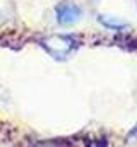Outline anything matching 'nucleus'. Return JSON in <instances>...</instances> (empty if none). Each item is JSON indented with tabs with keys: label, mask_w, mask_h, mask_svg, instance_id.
Here are the masks:
<instances>
[{
	"label": "nucleus",
	"mask_w": 137,
	"mask_h": 147,
	"mask_svg": "<svg viewBox=\"0 0 137 147\" xmlns=\"http://www.w3.org/2000/svg\"><path fill=\"white\" fill-rule=\"evenodd\" d=\"M41 46L57 60H65L68 55L77 48V39L67 34H55L41 39Z\"/></svg>",
	"instance_id": "nucleus-1"
},
{
	"label": "nucleus",
	"mask_w": 137,
	"mask_h": 147,
	"mask_svg": "<svg viewBox=\"0 0 137 147\" xmlns=\"http://www.w3.org/2000/svg\"><path fill=\"white\" fill-rule=\"evenodd\" d=\"M55 14H57V21L60 24H72L75 22L79 17H81V9L74 3H68V2H64V3H58L55 7Z\"/></svg>",
	"instance_id": "nucleus-2"
},
{
	"label": "nucleus",
	"mask_w": 137,
	"mask_h": 147,
	"mask_svg": "<svg viewBox=\"0 0 137 147\" xmlns=\"http://www.w3.org/2000/svg\"><path fill=\"white\" fill-rule=\"evenodd\" d=\"M98 21L101 22L104 28L113 29V31H123V29H127V28H129L125 22H122V21H118V19H113V17H108V16H100V17H98Z\"/></svg>",
	"instance_id": "nucleus-3"
},
{
	"label": "nucleus",
	"mask_w": 137,
	"mask_h": 147,
	"mask_svg": "<svg viewBox=\"0 0 137 147\" xmlns=\"http://www.w3.org/2000/svg\"><path fill=\"white\" fill-rule=\"evenodd\" d=\"M129 139H137V125L132 128V132L129 134Z\"/></svg>",
	"instance_id": "nucleus-4"
}]
</instances>
